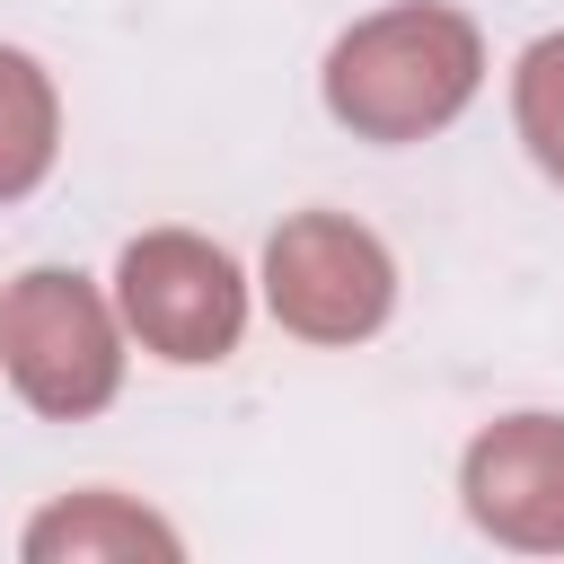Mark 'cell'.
Returning <instances> with one entry per match:
<instances>
[{"mask_svg": "<svg viewBox=\"0 0 564 564\" xmlns=\"http://www.w3.org/2000/svg\"><path fill=\"white\" fill-rule=\"evenodd\" d=\"M485 79V44L458 9L405 0L335 35L326 53V115L361 141H423L441 132Z\"/></svg>", "mask_w": 564, "mask_h": 564, "instance_id": "obj_1", "label": "cell"}, {"mask_svg": "<svg viewBox=\"0 0 564 564\" xmlns=\"http://www.w3.org/2000/svg\"><path fill=\"white\" fill-rule=\"evenodd\" d=\"M0 361H9L18 397H26L35 414H53V423H79V414H97V405L123 388L115 317H106V300H97L79 273H62V264L9 282V300H0Z\"/></svg>", "mask_w": 564, "mask_h": 564, "instance_id": "obj_2", "label": "cell"}, {"mask_svg": "<svg viewBox=\"0 0 564 564\" xmlns=\"http://www.w3.org/2000/svg\"><path fill=\"white\" fill-rule=\"evenodd\" d=\"M264 300L291 335L308 344H361L397 308V264L388 247L344 220V212H291L264 247Z\"/></svg>", "mask_w": 564, "mask_h": 564, "instance_id": "obj_3", "label": "cell"}, {"mask_svg": "<svg viewBox=\"0 0 564 564\" xmlns=\"http://www.w3.org/2000/svg\"><path fill=\"white\" fill-rule=\"evenodd\" d=\"M115 300H123V326L159 361H220V352H238V326H247L238 264L212 238H194V229L132 238L123 273H115Z\"/></svg>", "mask_w": 564, "mask_h": 564, "instance_id": "obj_4", "label": "cell"}, {"mask_svg": "<svg viewBox=\"0 0 564 564\" xmlns=\"http://www.w3.org/2000/svg\"><path fill=\"white\" fill-rule=\"evenodd\" d=\"M467 520L502 546H564V414H511L467 441Z\"/></svg>", "mask_w": 564, "mask_h": 564, "instance_id": "obj_5", "label": "cell"}, {"mask_svg": "<svg viewBox=\"0 0 564 564\" xmlns=\"http://www.w3.org/2000/svg\"><path fill=\"white\" fill-rule=\"evenodd\" d=\"M26 555L35 564H88V555H176V529L167 520H150L141 502H123V494H70V502H53L35 529H26Z\"/></svg>", "mask_w": 564, "mask_h": 564, "instance_id": "obj_6", "label": "cell"}, {"mask_svg": "<svg viewBox=\"0 0 564 564\" xmlns=\"http://www.w3.org/2000/svg\"><path fill=\"white\" fill-rule=\"evenodd\" d=\"M53 141H62V115H53V88L26 53L0 44V203L35 194L44 167H53Z\"/></svg>", "mask_w": 564, "mask_h": 564, "instance_id": "obj_7", "label": "cell"}, {"mask_svg": "<svg viewBox=\"0 0 564 564\" xmlns=\"http://www.w3.org/2000/svg\"><path fill=\"white\" fill-rule=\"evenodd\" d=\"M511 115H520V141L529 159L564 185V35H538L511 70Z\"/></svg>", "mask_w": 564, "mask_h": 564, "instance_id": "obj_8", "label": "cell"}]
</instances>
